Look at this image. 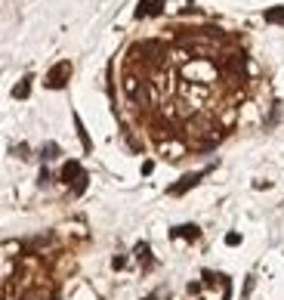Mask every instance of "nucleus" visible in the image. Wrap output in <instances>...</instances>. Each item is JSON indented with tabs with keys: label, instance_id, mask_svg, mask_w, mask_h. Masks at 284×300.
<instances>
[{
	"label": "nucleus",
	"instance_id": "1",
	"mask_svg": "<svg viewBox=\"0 0 284 300\" xmlns=\"http://www.w3.org/2000/svg\"><path fill=\"white\" fill-rule=\"evenodd\" d=\"M266 19H269V22H284V10H269Z\"/></svg>",
	"mask_w": 284,
	"mask_h": 300
}]
</instances>
